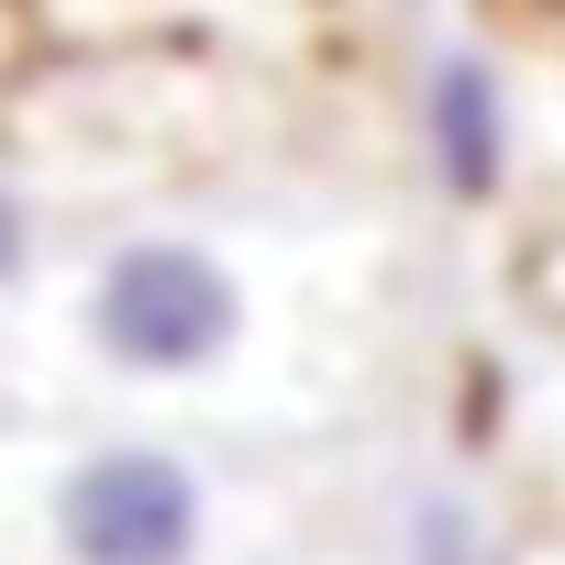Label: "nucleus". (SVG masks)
<instances>
[{"label": "nucleus", "instance_id": "nucleus-8", "mask_svg": "<svg viewBox=\"0 0 565 565\" xmlns=\"http://www.w3.org/2000/svg\"><path fill=\"white\" fill-rule=\"evenodd\" d=\"M521 300L543 311V333H565V211L532 233V255H521Z\"/></svg>", "mask_w": 565, "mask_h": 565}, {"label": "nucleus", "instance_id": "nucleus-5", "mask_svg": "<svg viewBox=\"0 0 565 565\" xmlns=\"http://www.w3.org/2000/svg\"><path fill=\"white\" fill-rule=\"evenodd\" d=\"M67 266V222H56V178L0 134V322H34Z\"/></svg>", "mask_w": 565, "mask_h": 565}, {"label": "nucleus", "instance_id": "nucleus-1", "mask_svg": "<svg viewBox=\"0 0 565 565\" xmlns=\"http://www.w3.org/2000/svg\"><path fill=\"white\" fill-rule=\"evenodd\" d=\"M333 255L244 211H111L67 244L45 311L23 322V399L78 422H189L233 444H311L344 411Z\"/></svg>", "mask_w": 565, "mask_h": 565}, {"label": "nucleus", "instance_id": "nucleus-10", "mask_svg": "<svg viewBox=\"0 0 565 565\" xmlns=\"http://www.w3.org/2000/svg\"><path fill=\"white\" fill-rule=\"evenodd\" d=\"M521 565H565V532H554V521H532V532H521Z\"/></svg>", "mask_w": 565, "mask_h": 565}, {"label": "nucleus", "instance_id": "nucleus-6", "mask_svg": "<svg viewBox=\"0 0 565 565\" xmlns=\"http://www.w3.org/2000/svg\"><path fill=\"white\" fill-rule=\"evenodd\" d=\"M521 466H532V510L565 532V355H543V366H521Z\"/></svg>", "mask_w": 565, "mask_h": 565}, {"label": "nucleus", "instance_id": "nucleus-9", "mask_svg": "<svg viewBox=\"0 0 565 565\" xmlns=\"http://www.w3.org/2000/svg\"><path fill=\"white\" fill-rule=\"evenodd\" d=\"M23 89V0H0V111H12Z\"/></svg>", "mask_w": 565, "mask_h": 565}, {"label": "nucleus", "instance_id": "nucleus-3", "mask_svg": "<svg viewBox=\"0 0 565 565\" xmlns=\"http://www.w3.org/2000/svg\"><path fill=\"white\" fill-rule=\"evenodd\" d=\"M411 145H422L433 200L466 211V222L510 211L543 178L532 167V89L488 34H433L411 56Z\"/></svg>", "mask_w": 565, "mask_h": 565}, {"label": "nucleus", "instance_id": "nucleus-2", "mask_svg": "<svg viewBox=\"0 0 565 565\" xmlns=\"http://www.w3.org/2000/svg\"><path fill=\"white\" fill-rule=\"evenodd\" d=\"M300 444L189 422H23L0 433V565H300Z\"/></svg>", "mask_w": 565, "mask_h": 565}, {"label": "nucleus", "instance_id": "nucleus-4", "mask_svg": "<svg viewBox=\"0 0 565 565\" xmlns=\"http://www.w3.org/2000/svg\"><path fill=\"white\" fill-rule=\"evenodd\" d=\"M366 565H521V532L477 488V466H411L377 499V554Z\"/></svg>", "mask_w": 565, "mask_h": 565}, {"label": "nucleus", "instance_id": "nucleus-7", "mask_svg": "<svg viewBox=\"0 0 565 565\" xmlns=\"http://www.w3.org/2000/svg\"><path fill=\"white\" fill-rule=\"evenodd\" d=\"M521 89H532V167L565 189V45L543 67H521Z\"/></svg>", "mask_w": 565, "mask_h": 565}, {"label": "nucleus", "instance_id": "nucleus-11", "mask_svg": "<svg viewBox=\"0 0 565 565\" xmlns=\"http://www.w3.org/2000/svg\"><path fill=\"white\" fill-rule=\"evenodd\" d=\"M300 565H322V554H300Z\"/></svg>", "mask_w": 565, "mask_h": 565}]
</instances>
